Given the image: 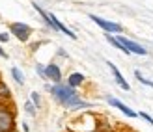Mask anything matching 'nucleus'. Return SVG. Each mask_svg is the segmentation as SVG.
I'll return each instance as SVG.
<instances>
[{"label":"nucleus","instance_id":"ddd939ff","mask_svg":"<svg viewBox=\"0 0 153 132\" xmlns=\"http://www.w3.org/2000/svg\"><path fill=\"white\" fill-rule=\"evenodd\" d=\"M134 76H136V80H138L142 86H148V88H151V89H153V82H151V80H148V78H144L140 71H134Z\"/></svg>","mask_w":153,"mask_h":132},{"label":"nucleus","instance_id":"f03ea898","mask_svg":"<svg viewBox=\"0 0 153 132\" xmlns=\"http://www.w3.org/2000/svg\"><path fill=\"white\" fill-rule=\"evenodd\" d=\"M51 95L54 97L60 104H65V100L67 99H71L73 95H76V88H71L69 84H65V82H60V84H54V86H51Z\"/></svg>","mask_w":153,"mask_h":132},{"label":"nucleus","instance_id":"f257e3e1","mask_svg":"<svg viewBox=\"0 0 153 132\" xmlns=\"http://www.w3.org/2000/svg\"><path fill=\"white\" fill-rule=\"evenodd\" d=\"M15 110L10 103H0V132H15Z\"/></svg>","mask_w":153,"mask_h":132},{"label":"nucleus","instance_id":"f8f14e48","mask_svg":"<svg viewBox=\"0 0 153 132\" xmlns=\"http://www.w3.org/2000/svg\"><path fill=\"white\" fill-rule=\"evenodd\" d=\"M10 73H11V78L17 82V84H21V86L25 84V74L21 73V69H19V67H11V71H10Z\"/></svg>","mask_w":153,"mask_h":132},{"label":"nucleus","instance_id":"aec40b11","mask_svg":"<svg viewBox=\"0 0 153 132\" xmlns=\"http://www.w3.org/2000/svg\"><path fill=\"white\" fill-rule=\"evenodd\" d=\"M22 130H25V132H28V130H30V127L26 125V123H22Z\"/></svg>","mask_w":153,"mask_h":132},{"label":"nucleus","instance_id":"20e7f679","mask_svg":"<svg viewBox=\"0 0 153 132\" xmlns=\"http://www.w3.org/2000/svg\"><path fill=\"white\" fill-rule=\"evenodd\" d=\"M10 34L13 37H17L19 41L26 43L32 35V26H28L26 22H11L10 24Z\"/></svg>","mask_w":153,"mask_h":132},{"label":"nucleus","instance_id":"39448f33","mask_svg":"<svg viewBox=\"0 0 153 132\" xmlns=\"http://www.w3.org/2000/svg\"><path fill=\"white\" fill-rule=\"evenodd\" d=\"M116 37H118L121 43H123V46H125V49L131 52V54H138V56H146V54H148V50L144 49L140 43H136V41H133V39H129V37L121 35V34H120V35H116Z\"/></svg>","mask_w":153,"mask_h":132},{"label":"nucleus","instance_id":"9b49d317","mask_svg":"<svg viewBox=\"0 0 153 132\" xmlns=\"http://www.w3.org/2000/svg\"><path fill=\"white\" fill-rule=\"evenodd\" d=\"M32 6H34V10H36L37 13H39V17L43 19V22H45V24H47V26L51 28V17H49V13H47V11H45V10H43V7L39 6V4H36V2H34Z\"/></svg>","mask_w":153,"mask_h":132},{"label":"nucleus","instance_id":"7ed1b4c3","mask_svg":"<svg viewBox=\"0 0 153 132\" xmlns=\"http://www.w3.org/2000/svg\"><path fill=\"white\" fill-rule=\"evenodd\" d=\"M90 19L95 22V24L103 30L105 34H114V35H120L121 32H123V26L118 24V22H112V21H106L103 17H99V15H94V13H90Z\"/></svg>","mask_w":153,"mask_h":132},{"label":"nucleus","instance_id":"1a4fd4ad","mask_svg":"<svg viewBox=\"0 0 153 132\" xmlns=\"http://www.w3.org/2000/svg\"><path fill=\"white\" fill-rule=\"evenodd\" d=\"M84 74L82 73H71L69 76H67V80H65V84H69L71 88H80L82 84H84Z\"/></svg>","mask_w":153,"mask_h":132},{"label":"nucleus","instance_id":"4be33fe9","mask_svg":"<svg viewBox=\"0 0 153 132\" xmlns=\"http://www.w3.org/2000/svg\"><path fill=\"white\" fill-rule=\"evenodd\" d=\"M0 103H2V100H0Z\"/></svg>","mask_w":153,"mask_h":132},{"label":"nucleus","instance_id":"dca6fc26","mask_svg":"<svg viewBox=\"0 0 153 132\" xmlns=\"http://www.w3.org/2000/svg\"><path fill=\"white\" fill-rule=\"evenodd\" d=\"M138 117H142L144 121H148V123H149V125L153 127V117H151V115H148L146 112H138Z\"/></svg>","mask_w":153,"mask_h":132},{"label":"nucleus","instance_id":"6ab92c4d","mask_svg":"<svg viewBox=\"0 0 153 132\" xmlns=\"http://www.w3.org/2000/svg\"><path fill=\"white\" fill-rule=\"evenodd\" d=\"M0 58H7V54L4 52V49H2V46H0Z\"/></svg>","mask_w":153,"mask_h":132},{"label":"nucleus","instance_id":"4468645a","mask_svg":"<svg viewBox=\"0 0 153 132\" xmlns=\"http://www.w3.org/2000/svg\"><path fill=\"white\" fill-rule=\"evenodd\" d=\"M36 110H37V106L32 103V100H26V103H25V112H26L28 115H32V117H34V115H36Z\"/></svg>","mask_w":153,"mask_h":132},{"label":"nucleus","instance_id":"6e6552de","mask_svg":"<svg viewBox=\"0 0 153 132\" xmlns=\"http://www.w3.org/2000/svg\"><path fill=\"white\" fill-rule=\"evenodd\" d=\"M106 65L110 67V71H112V74H114V80L118 82V86H120L121 89H123V91H131V86H129V84L125 82V78H123V74L120 73V69H118L116 65H114L112 61H106Z\"/></svg>","mask_w":153,"mask_h":132},{"label":"nucleus","instance_id":"423d86ee","mask_svg":"<svg viewBox=\"0 0 153 132\" xmlns=\"http://www.w3.org/2000/svg\"><path fill=\"white\" fill-rule=\"evenodd\" d=\"M45 74H47V80L54 82V84H60V82H62V69H60V65L54 63V61L45 67Z\"/></svg>","mask_w":153,"mask_h":132},{"label":"nucleus","instance_id":"f3484780","mask_svg":"<svg viewBox=\"0 0 153 132\" xmlns=\"http://www.w3.org/2000/svg\"><path fill=\"white\" fill-rule=\"evenodd\" d=\"M36 73L39 74V76H43V78H47V74H45V65L37 63V65H36Z\"/></svg>","mask_w":153,"mask_h":132},{"label":"nucleus","instance_id":"0eeeda50","mask_svg":"<svg viewBox=\"0 0 153 132\" xmlns=\"http://www.w3.org/2000/svg\"><path fill=\"white\" fill-rule=\"evenodd\" d=\"M106 103H108L110 106H114V108H118V110L121 112V114H125V115H129V117H138V112H134V110H131L129 106H125L121 100H118L116 97H106Z\"/></svg>","mask_w":153,"mask_h":132},{"label":"nucleus","instance_id":"2eb2a0df","mask_svg":"<svg viewBox=\"0 0 153 132\" xmlns=\"http://www.w3.org/2000/svg\"><path fill=\"white\" fill-rule=\"evenodd\" d=\"M30 100H32L37 108H41V99H39V93H37V91H32V93H30Z\"/></svg>","mask_w":153,"mask_h":132},{"label":"nucleus","instance_id":"a211bd4d","mask_svg":"<svg viewBox=\"0 0 153 132\" xmlns=\"http://www.w3.org/2000/svg\"><path fill=\"white\" fill-rule=\"evenodd\" d=\"M7 41H10V34L2 32V34H0V43H7Z\"/></svg>","mask_w":153,"mask_h":132},{"label":"nucleus","instance_id":"9d476101","mask_svg":"<svg viewBox=\"0 0 153 132\" xmlns=\"http://www.w3.org/2000/svg\"><path fill=\"white\" fill-rule=\"evenodd\" d=\"M0 100L2 103H10L11 100V89L6 86V82L0 80Z\"/></svg>","mask_w":153,"mask_h":132},{"label":"nucleus","instance_id":"412c9836","mask_svg":"<svg viewBox=\"0 0 153 132\" xmlns=\"http://www.w3.org/2000/svg\"><path fill=\"white\" fill-rule=\"evenodd\" d=\"M123 132H134V130H123Z\"/></svg>","mask_w":153,"mask_h":132}]
</instances>
